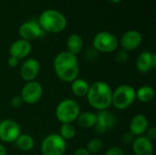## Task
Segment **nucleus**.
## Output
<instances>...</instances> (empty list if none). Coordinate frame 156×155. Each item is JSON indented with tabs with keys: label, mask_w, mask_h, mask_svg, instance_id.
I'll return each mask as SVG.
<instances>
[{
	"label": "nucleus",
	"mask_w": 156,
	"mask_h": 155,
	"mask_svg": "<svg viewBox=\"0 0 156 155\" xmlns=\"http://www.w3.org/2000/svg\"><path fill=\"white\" fill-rule=\"evenodd\" d=\"M53 69L57 77L67 83H71L80 74V65L77 56L69 51L59 52L55 57Z\"/></svg>",
	"instance_id": "f257e3e1"
},
{
	"label": "nucleus",
	"mask_w": 156,
	"mask_h": 155,
	"mask_svg": "<svg viewBox=\"0 0 156 155\" xmlns=\"http://www.w3.org/2000/svg\"><path fill=\"white\" fill-rule=\"evenodd\" d=\"M88 103L97 111H105L112 106V89L103 81L97 80L90 85L89 91L86 95Z\"/></svg>",
	"instance_id": "f03ea898"
},
{
	"label": "nucleus",
	"mask_w": 156,
	"mask_h": 155,
	"mask_svg": "<svg viewBox=\"0 0 156 155\" xmlns=\"http://www.w3.org/2000/svg\"><path fill=\"white\" fill-rule=\"evenodd\" d=\"M41 29L48 33H60L67 26V19L65 16L55 9H47L43 11L37 21Z\"/></svg>",
	"instance_id": "7ed1b4c3"
},
{
	"label": "nucleus",
	"mask_w": 156,
	"mask_h": 155,
	"mask_svg": "<svg viewBox=\"0 0 156 155\" xmlns=\"http://www.w3.org/2000/svg\"><path fill=\"white\" fill-rule=\"evenodd\" d=\"M80 113L79 103L72 99H65L59 101L55 110L57 120L61 123H73Z\"/></svg>",
	"instance_id": "20e7f679"
},
{
	"label": "nucleus",
	"mask_w": 156,
	"mask_h": 155,
	"mask_svg": "<svg viewBox=\"0 0 156 155\" xmlns=\"http://www.w3.org/2000/svg\"><path fill=\"white\" fill-rule=\"evenodd\" d=\"M136 100L135 89L131 85L122 84L112 90V105L117 110H125L132 106Z\"/></svg>",
	"instance_id": "39448f33"
},
{
	"label": "nucleus",
	"mask_w": 156,
	"mask_h": 155,
	"mask_svg": "<svg viewBox=\"0 0 156 155\" xmlns=\"http://www.w3.org/2000/svg\"><path fill=\"white\" fill-rule=\"evenodd\" d=\"M92 46L94 49L99 52L112 53L118 48L119 40L114 34L108 31H101L94 36Z\"/></svg>",
	"instance_id": "423d86ee"
},
{
	"label": "nucleus",
	"mask_w": 156,
	"mask_h": 155,
	"mask_svg": "<svg viewBox=\"0 0 156 155\" xmlns=\"http://www.w3.org/2000/svg\"><path fill=\"white\" fill-rule=\"evenodd\" d=\"M67 150V142L58 133L46 136L41 143L42 155H63Z\"/></svg>",
	"instance_id": "0eeeda50"
},
{
	"label": "nucleus",
	"mask_w": 156,
	"mask_h": 155,
	"mask_svg": "<svg viewBox=\"0 0 156 155\" xmlns=\"http://www.w3.org/2000/svg\"><path fill=\"white\" fill-rule=\"evenodd\" d=\"M21 134V128L17 122L5 119L0 122V141L10 143H15Z\"/></svg>",
	"instance_id": "6e6552de"
},
{
	"label": "nucleus",
	"mask_w": 156,
	"mask_h": 155,
	"mask_svg": "<svg viewBox=\"0 0 156 155\" xmlns=\"http://www.w3.org/2000/svg\"><path fill=\"white\" fill-rule=\"evenodd\" d=\"M43 95V87L39 82L35 80L27 82L20 93V97L22 98L24 103L32 105L37 103Z\"/></svg>",
	"instance_id": "1a4fd4ad"
},
{
	"label": "nucleus",
	"mask_w": 156,
	"mask_h": 155,
	"mask_svg": "<svg viewBox=\"0 0 156 155\" xmlns=\"http://www.w3.org/2000/svg\"><path fill=\"white\" fill-rule=\"evenodd\" d=\"M97 114V122L94 126V130L98 134H102L109 130L115 127L117 120L115 115L108 111H100Z\"/></svg>",
	"instance_id": "9d476101"
},
{
	"label": "nucleus",
	"mask_w": 156,
	"mask_h": 155,
	"mask_svg": "<svg viewBox=\"0 0 156 155\" xmlns=\"http://www.w3.org/2000/svg\"><path fill=\"white\" fill-rule=\"evenodd\" d=\"M43 30L37 21L30 20L24 22L18 28V34L22 39L31 41L40 37L43 34Z\"/></svg>",
	"instance_id": "9b49d317"
},
{
	"label": "nucleus",
	"mask_w": 156,
	"mask_h": 155,
	"mask_svg": "<svg viewBox=\"0 0 156 155\" xmlns=\"http://www.w3.org/2000/svg\"><path fill=\"white\" fill-rule=\"evenodd\" d=\"M40 70V63L35 58H29L26 59L20 68V76L27 81H33L38 76Z\"/></svg>",
	"instance_id": "f8f14e48"
},
{
	"label": "nucleus",
	"mask_w": 156,
	"mask_h": 155,
	"mask_svg": "<svg viewBox=\"0 0 156 155\" xmlns=\"http://www.w3.org/2000/svg\"><path fill=\"white\" fill-rule=\"evenodd\" d=\"M143 42L142 34L137 30H128L121 37L120 43L123 50L133 51L137 49Z\"/></svg>",
	"instance_id": "ddd939ff"
},
{
	"label": "nucleus",
	"mask_w": 156,
	"mask_h": 155,
	"mask_svg": "<svg viewBox=\"0 0 156 155\" xmlns=\"http://www.w3.org/2000/svg\"><path fill=\"white\" fill-rule=\"evenodd\" d=\"M32 46L29 41L25 39H17L14 41L9 47V55L11 57L16 58L18 60L26 58L31 52Z\"/></svg>",
	"instance_id": "4468645a"
},
{
	"label": "nucleus",
	"mask_w": 156,
	"mask_h": 155,
	"mask_svg": "<svg viewBox=\"0 0 156 155\" xmlns=\"http://www.w3.org/2000/svg\"><path fill=\"white\" fill-rule=\"evenodd\" d=\"M132 148L135 155H152L154 153V144L144 135L134 138Z\"/></svg>",
	"instance_id": "2eb2a0df"
},
{
	"label": "nucleus",
	"mask_w": 156,
	"mask_h": 155,
	"mask_svg": "<svg viewBox=\"0 0 156 155\" xmlns=\"http://www.w3.org/2000/svg\"><path fill=\"white\" fill-rule=\"evenodd\" d=\"M156 67V55L150 51L142 52L136 60V68L142 73H146Z\"/></svg>",
	"instance_id": "dca6fc26"
},
{
	"label": "nucleus",
	"mask_w": 156,
	"mask_h": 155,
	"mask_svg": "<svg viewBox=\"0 0 156 155\" xmlns=\"http://www.w3.org/2000/svg\"><path fill=\"white\" fill-rule=\"evenodd\" d=\"M129 132L134 135V137L144 135L145 132L149 128V122L145 115L137 114L133 117L130 122Z\"/></svg>",
	"instance_id": "f3484780"
},
{
	"label": "nucleus",
	"mask_w": 156,
	"mask_h": 155,
	"mask_svg": "<svg viewBox=\"0 0 156 155\" xmlns=\"http://www.w3.org/2000/svg\"><path fill=\"white\" fill-rule=\"evenodd\" d=\"M83 45L84 42L82 37L79 34L73 33L67 39V48H68L67 51L77 56L79 53L81 52L83 48Z\"/></svg>",
	"instance_id": "a211bd4d"
},
{
	"label": "nucleus",
	"mask_w": 156,
	"mask_h": 155,
	"mask_svg": "<svg viewBox=\"0 0 156 155\" xmlns=\"http://www.w3.org/2000/svg\"><path fill=\"white\" fill-rule=\"evenodd\" d=\"M70 88H71L72 93L75 96L81 98V97H86L90 89V84L86 79L77 78L71 82Z\"/></svg>",
	"instance_id": "6ab92c4d"
},
{
	"label": "nucleus",
	"mask_w": 156,
	"mask_h": 155,
	"mask_svg": "<svg viewBox=\"0 0 156 155\" xmlns=\"http://www.w3.org/2000/svg\"><path fill=\"white\" fill-rule=\"evenodd\" d=\"M96 122H97V114L91 111H84L82 113H80L77 119L78 125L83 129L94 128Z\"/></svg>",
	"instance_id": "aec40b11"
},
{
	"label": "nucleus",
	"mask_w": 156,
	"mask_h": 155,
	"mask_svg": "<svg viewBox=\"0 0 156 155\" xmlns=\"http://www.w3.org/2000/svg\"><path fill=\"white\" fill-rule=\"evenodd\" d=\"M136 100L141 101L142 103H148L152 101L155 96V91L153 87L144 85L140 87L138 90H135Z\"/></svg>",
	"instance_id": "412c9836"
},
{
	"label": "nucleus",
	"mask_w": 156,
	"mask_h": 155,
	"mask_svg": "<svg viewBox=\"0 0 156 155\" xmlns=\"http://www.w3.org/2000/svg\"><path fill=\"white\" fill-rule=\"evenodd\" d=\"M15 143L16 147L23 152H29L35 147V140L29 134H20Z\"/></svg>",
	"instance_id": "4be33fe9"
},
{
	"label": "nucleus",
	"mask_w": 156,
	"mask_h": 155,
	"mask_svg": "<svg viewBox=\"0 0 156 155\" xmlns=\"http://www.w3.org/2000/svg\"><path fill=\"white\" fill-rule=\"evenodd\" d=\"M76 133H77L76 127L73 125V123H63L59 127L58 134L66 142L69 141V140H72L76 136Z\"/></svg>",
	"instance_id": "5701e85b"
},
{
	"label": "nucleus",
	"mask_w": 156,
	"mask_h": 155,
	"mask_svg": "<svg viewBox=\"0 0 156 155\" xmlns=\"http://www.w3.org/2000/svg\"><path fill=\"white\" fill-rule=\"evenodd\" d=\"M102 147H103V142L100 138H93L88 142L86 149L90 154H93L99 153L102 149Z\"/></svg>",
	"instance_id": "b1692460"
},
{
	"label": "nucleus",
	"mask_w": 156,
	"mask_h": 155,
	"mask_svg": "<svg viewBox=\"0 0 156 155\" xmlns=\"http://www.w3.org/2000/svg\"><path fill=\"white\" fill-rule=\"evenodd\" d=\"M115 60L120 64L125 63L128 60V52L123 49L118 50L115 54Z\"/></svg>",
	"instance_id": "393cba45"
},
{
	"label": "nucleus",
	"mask_w": 156,
	"mask_h": 155,
	"mask_svg": "<svg viewBox=\"0 0 156 155\" xmlns=\"http://www.w3.org/2000/svg\"><path fill=\"white\" fill-rule=\"evenodd\" d=\"M23 104H24V101H23L22 98L20 97V95L19 96H14L10 100V105L15 109L20 108Z\"/></svg>",
	"instance_id": "a878e982"
},
{
	"label": "nucleus",
	"mask_w": 156,
	"mask_h": 155,
	"mask_svg": "<svg viewBox=\"0 0 156 155\" xmlns=\"http://www.w3.org/2000/svg\"><path fill=\"white\" fill-rule=\"evenodd\" d=\"M144 136L149 139L151 142H154L156 140V128L155 127H149L144 133Z\"/></svg>",
	"instance_id": "bb28decb"
},
{
	"label": "nucleus",
	"mask_w": 156,
	"mask_h": 155,
	"mask_svg": "<svg viewBox=\"0 0 156 155\" xmlns=\"http://www.w3.org/2000/svg\"><path fill=\"white\" fill-rule=\"evenodd\" d=\"M105 155H124V153H123L122 148L117 147V146H113V147L109 148L106 151Z\"/></svg>",
	"instance_id": "cd10ccee"
},
{
	"label": "nucleus",
	"mask_w": 156,
	"mask_h": 155,
	"mask_svg": "<svg viewBox=\"0 0 156 155\" xmlns=\"http://www.w3.org/2000/svg\"><path fill=\"white\" fill-rule=\"evenodd\" d=\"M134 138L135 137H134V135L133 133H131L130 132H126L122 135V142L125 144H130V143H133Z\"/></svg>",
	"instance_id": "c85d7f7f"
},
{
	"label": "nucleus",
	"mask_w": 156,
	"mask_h": 155,
	"mask_svg": "<svg viewBox=\"0 0 156 155\" xmlns=\"http://www.w3.org/2000/svg\"><path fill=\"white\" fill-rule=\"evenodd\" d=\"M18 64H19V60L16 58H14V57L9 56V58L7 59V65L10 68H16L18 66Z\"/></svg>",
	"instance_id": "c756f323"
},
{
	"label": "nucleus",
	"mask_w": 156,
	"mask_h": 155,
	"mask_svg": "<svg viewBox=\"0 0 156 155\" xmlns=\"http://www.w3.org/2000/svg\"><path fill=\"white\" fill-rule=\"evenodd\" d=\"M73 155H91V154L87 151V149H86V148L81 147V148L77 149V150L75 151V153H74V154Z\"/></svg>",
	"instance_id": "7c9ffc66"
},
{
	"label": "nucleus",
	"mask_w": 156,
	"mask_h": 155,
	"mask_svg": "<svg viewBox=\"0 0 156 155\" xmlns=\"http://www.w3.org/2000/svg\"><path fill=\"white\" fill-rule=\"evenodd\" d=\"M0 155H7L6 149L2 143H0Z\"/></svg>",
	"instance_id": "2f4dec72"
},
{
	"label": "nucleus",
	"mask_w": 156,
	"mask_h": 155,
	"mask_svg": "<svg viewBox=\"0 0 156 155\" xmlns=\"http://www.w3.org/2000/svg\"><path fill=\"white\" fill-rule=\"evenodd\" d=\"M110 1H111V2H112V3H115V4H116V3H120L122 0H110Z\"/></svg>",
	"instance_id": "473e14b6"
}]
</instances>
